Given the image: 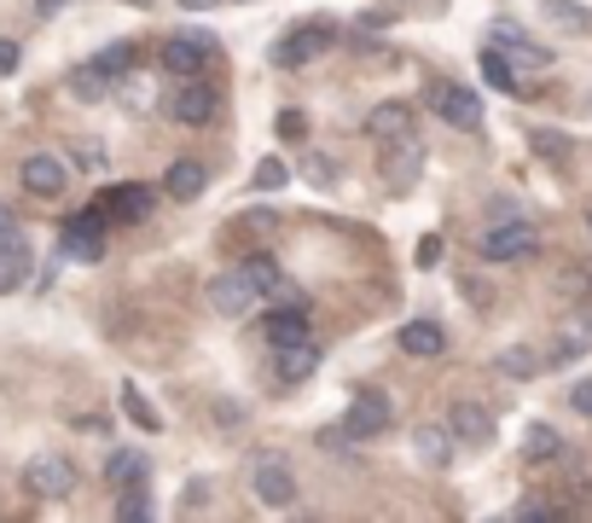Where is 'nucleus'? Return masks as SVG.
<instances>
[{
  "label": "nucleus",
  "mask_w": 592,
  "mask_h": 523,
  "mask_svg": "<svg viewBox=\"0 0 592 523\" xmlns=\"http://www.w3.org/2000/svg\"><path fill=\"white\" fill-rule=\"evenodd\" d=\"M337 42V24L332 18H302V24L291 35H279L273 42V65L279 70H302V65H314V58Z\"/></svg>",
  "instance_id": "nucleus-2"
},
{
  "label": "nucleus",
  "mask_w": 592,
  "mask_h": 523,
  "mask_svg": "<svg viewBox=\"0 0 592 523\" xmlns=\"http://www.w3.org/2000/svg\"><path fill=\"white\" fill-rule=\"evenodd\" d=\"M122 413H129L139 431H163V419H157V408L146 401V390H139V385H122Z\"/></svg>",
  "instance_id": "nucleus-29"
},
{
  "label": "nucleus",
  "mask_w": 592,
  "mask_h": 523,
  "mask_svg": "<svg viewBox=\"0 0 592 523\" xmlns=\"http://www.w3.org/2000/svg\"><path fill=\"white\" fill-rule=\"evenodd\" d=\"M18 58H24V53H18V42H7V35H0V76H12Z\"/></svg>",
  "instance_id": "nucleus-40"
},
{
  "label": "nucleus",
  "mask_w": 592,
  "mask_h": 523,
  "mask_svg": "<svg viewBox=\"0 0 592 523\" xmlns=\"http://www.w3.org/2000/svg\"><path fill=\"white\" fill-rule=\"evenodd\" d=\"M116 93H122V105H129V111H152L157 105V88L146 82V76H122V82H116Z\"/></svg>",
  "instance_id": "nucleus-31"
},
{
  "label": "nucleus",
  "mask_w": 592,
  "mask_h": 523,
  "mask_svg": "<svg viewBox=\"0 0 592 523\" xmlns=\"http://www.w3.org/2000/svg\"><path fill=\"white\" fill-rule=\"evenodd\" d=\"M18 180H24L30 198H58V192L70 187V169L58 164L53 152H35V157H24V164H18Z\"/></svg>",
  "instance_id": "nucleus-14"
},
{
  "label": "nucleus",
  "mask_w": 592,
  "mask_h": 523,
  "mask_svg": "<svg viewBox=\"0 0 592 523\" xmlns=\"http://www.w3.org/2000/svg\"><path fill=\"white\" fill-rule=\"evenodd\" d=\"M482 76H488V88H500V93H512V99L528 93V76H517V65L505 58V47H488L482 53Z\"/></svg>",
  "instance_id": "nucleus-22"
},
{
  "label": "nucleus",
  "mask_w": 592,
  "mask_h": 523,
  "mask_svg": "<svg viewBox=\"0 0 592 523\" xmlns=\"http://www.w3.org/2000/svg\"><path fill=\"white\" fill-rule=\"evenodd\" d=\"M552 459H563V436L552 425H528V436H523V466H552Z\"/></svg>",
  "instance_id": "nucleus-24"
},
{
  "label": "nucleus",
  "mask_w": 592,
  "mask_h": 523,
  "mask_svg": "<svg viewBox=\"0 0 592 523\" xmlns=\"http://www.w3.org/2000/svg\"><path fill=\"white\" fill-rule=\"evenodd\" d=\"M203 187H210V164H203V157H175L169 175H163V192L180 198V204H187V198H203Z\"/></svg>",
  "instance_id": "nucleus-17"
},
{
  "label": "nucleus",
  "mask_w": 592,
  "mask_h": 523,
  "mask_svg": "<svg viewBox=\"0 0 592 523\" xmlns=\"http://www.w3.org/2000/svg\"><path fill=\"white\" fill-rule=\"evenodd\" d=\"M395 425V401L383 396V390H355V401H349V419H343V431L349 436H383Z\"/></svg>",
  "instance_id": "nucleus-11"
},
{
  "label": "nucleus",
  "mask_w": 592,
  "mask_h": 523,
  "mask_svg": "<svg viewBox=\"0 0 592 523\" xmlns=\"http://www.w3.org/2000/svg\"><path fill=\"white\" fill-rule=\"evenodd\" d=\"M302 337H314L309 332V303H279L268 314V344L273 349H291V344H302Z\"/></svg>",
  "instance_id": "nucleus-18"
},
{
  "label": "nucleus",
  "mask_w": 592,
  "mask_h": 523,
  "mask_svg": "<svg viewBox=\"0 0 592 523\" xmlns=\"http://www.w3.org/2000/svg\"><path fill=\"white\" fill-rule=\"evenodd\" d=\"M134 58H139V53H134V42H111V47H99V53H93V65L105 70V76H111V88H116L122 76L134 70Z\"/></svg>",
  "instance_id": "nucleus-28"
},
{
  "label": "nucleus",
  "mask_w": 592,
  "mask_h": 523,
  "mask_svg": "<svg viewBox=\"0 0 592 523\" xmlns=\"http://www.w3.org/2000/svg\"><path fill=\"white\" fill-rule=\"evenodd\" d=\"M528 140H535V152H552V157H563V152H569V140H563V134H546V129H535Z\"/></svg>",
  "instance_id": "nucleus-36"
},
{
  "label": "nucleus",
  "mask_w": 592,
  "mask_h": 523,
  "mask_svg": "<svg viewBox=\"0 0 592 523\" xmlns=\"http://www.w3.org/2000/svg\"><path fill=\"white\" fill-rule=\"evenodd\" d=\"M279 129L291 134V140H302V111H284V116H279Z\"/></svg>",
  "instance_id": "nucleus-42"
},
{
  "label": "nucleus",
  "mask_w": 592,
  "mask_h": 523,
  "mask_svg": "<svg viewBox=\"0 0 592 523\" xmlns=\"http://www.w3.org/2000/svg\"><path fill=\"white\" fill-rule=\"evenodd\" d=\"M210 309L221 314V320H244L250 314L256 303H268V286H261V279L250 274V262H238V268H227V274H215L210 279Z\"/></svg>",
  "instance_id": "nucleus-1"
},
{
  "label": "nucleus",
  "mask_w": 592,
  "mask_h": 523,
  "mask_svg": "<svg viewBox=\"0 0 592 523\" xmlns=\"http://www.w3.org/2000/svg\"><path fill=\"white\" fill-rule=\"evenodd\" d=\"M215 35H203V30H187V35H169V42L157 47V65L169 70V76H203L215 65Z\"/></svg>",
  "instance_id": "nucleus-3"
},
{
  "label": "nucleus",
  "mask_w": 592,
  "mask_h": 523,
  "mask_svg": "<svg viewBox=\"0 0 592 523\" xmlns=\"http://www.w3.org/2000/svg\"><path fill=\"white\" fill-rule=\"evenodd\" d=\"M24 489L35 500H70L76 494V466L65 454H35L24 466Z\"/></svg>",
  "instance_id": "nucleus-9"
},
{
  "label": "nucleus",
  "mask_w": 592,
  "mask_h": 523,
  "mask_svg": "<svg viewBox=\"0 0 592 523\" xmlns=\"http://www.w3.org/2000/svg\"><path fill=\"white\" fill-rule=\"evenodd\" d=\"M284 180H291V169H284L279 157H261V169L250 175V187H256V192H279Z\"/></svg>",
  "instance_id": "nucleus-33"
},
{
  "label": "nucleus",
  "mask_w": 592,
  "mask_h": 523,
  "mask_svg": "<svg viewBox=\"0 0 592 523\" xmlns=\"http://www.w3.org/2000/svg\"><path fill=\"white\" fill-rule=\"evenodd\" d=\"M65 88H70L76 99H105V93H111V76L88 58V65H76V70L65 76Z\"/></svg>",
  "instance_id": "nucleus-27"
},
{
  "label": "nucleus",
  "mask_w": 592,
  "mask_h": 523,
  "mask_svg": "<svg viewBox=\"0 0 592 523\" xmlns=\"http://www.w3.org/2000/svg\"><path fill=\"white\" fill-rule=\"evenodd\" d=\"M569 408H576L581 419H592V378H581V385L569 390Z\"/></svg>",
  "instance_id": "nucleus-37"
},
{
  "label": "nucleus",
  "mask_w": 592,
  "mask_h": 523,
  "mask_svg": "<svg viewBox=\"0 0 592 523\" xmlns=\"http://www.w3.org/2000/svg\"><path fill=\"white\" fill-rule=\"evenodd\" d=\"M129 7H152V0H129Z\"/></svg>",
  "instance_id": "nucleus-45"
},
{
  "label": "nucleus",
  "mask_w": 592,
  "mask_h": 523,
  "mask_svg": "<svg viewBox=\"0 0 592 523\" xmlns=\"http://www.w3.org/2000/svg\"><path fill=\"white\" fill-rule=\"evenodd\" d=\"M366 134H372V146H390L401 134H418L413 129V105H401V99H383V105L366 116Z\"/></svg>",
  "instance_id": "nucleus-16"
},
{
  "label": "nucleus",
  "mask_w": 592,
  "mask_h": 523,
  "mask_svg": "<svg viewBox=\"0 0 592 523\" xmlns=\"http://www.w3.org/2000/svg\"><path fill=\"white\" fill-rule=\"evenodd\" d=\"M30 279V238L24 233H7L0 238V297L18 291Z\"/></svg>",
  "instance_id": "nucleus-19"
},
{
  "label": "nucleus",
  "mask_w": 592,
  "mask_h": 523,
  "mask_svg": "<svg viewBox=\"0 0 592 523\" xmlns=\"http://www.w3.org/2000/svg\"><path fill=\"white\" fill-rule=\"evenodd\" d=\"M7 233H18V221H12V210H7V204H0V238H7Z\"/></svg>",
  "instance_id": "nucleus-43"
},
{
  "label": "nucleus",
  "mask_w": 592,
  "mask_h": 523,
  "mask_svg": "<svg viewBox=\"0 0 592 523\" xmlns=\"http://www.w3.org/2000/svg\"><path fill=\"white\" fill-rule=\"evenodd\" d=\"M93 204L105 210V221H146V215H152V204H157V192H152V187H139V180H122V187L99 192Z\"/></svg>",
  "instance_id": "nucleus-13"
},
{
  "label": "nucleus",
  "mask_w": 592,
  "mask_h": 523,
  "mask_svg": "<svg viewBox=\"0 0 592 523\" xmlns=\"http://www.w3.org/2000/svg\"><path fill=\"white\" fill-rule=\"evenodd\" d=\"M273 355H279V378H284V385H302V378H314L320 360H325V349L314 344V337H302V344H291V349H273Z\"/></svg>",
  "instance_id": "nucleus-21"
},
{
  "label": "nucleus",
  "mask_w": 592,
  "mask_h": 523,
  "mask_svg": "<svg viewBox=\"0 0 592 523\" xmlns=\"http://www.w3.org/2000/svg\"><path fill=\"white\" fill-rule=\"evenodd\" d=\"M494 367H500L505 378H535V372L546 367V355H535L528 344H517V349H505V355L494 360Z\"/></svg>",
  "instance_id": "nucleus-30"
},
{
  "label": "nucleus",
  "mask_w": 592,
  "mask_h": 523,
  "mask_svg": "<svg viewBox=\"0 0 592 523\" xmlns=\"http://www.w3.org/2000/svg\"><path fill=\"white\" fill-rule=\"evenodd\" d=\"M431 105H436V116L442 123H454V129H482V99L471 93V88H459V82H436L431 88Z\"/></svg>",
  "instance_id": "nucleus-12"
},
{
  "label": "nucleus",
  "mask_w": 592,
  "mask_h": 523,
  "mask_svg": "<svg viewBox=\"0 0 592 523\" xmlns=\"http://www.w3.org/2000/svg\"><path fill=\"white\" fill-rule=\"evenodd\" d=\"M250 494H256L268 512L297 507V471L284 466L279 454H261V459H256V471H250Z\"/></svg>",
  "instance_id": "nucleus-8"
},
{
  "label": "nucleus",
  "mask_w": 592,
  "mask_h": 523,
  "mask_svg": "<svg viewBox=\"0 0 592 523\" xmlns=\"http://www.w3.org/2000/svg\"><path fill=\"white\" fill-rule=\"evenodd\" d=\"M325 164H332V157H314V164H309V180H314V187H332V180H337Z\"/></svg>",
  "instance_id": "nucleus-41"
},
{
  "label": "nucleus",
  "mask_w": 592,
  "mask_h": 523,
  "mask_svg": "<svg viewBox=\"0 0 592 523\" xmlns=\"http://www.w3.org/2000/svg\"><path fill=\"white\" fill-rule=\"evenodd\" d=\"M76 164H81V169H99V164H105V146H99V140H81V146H76Z\"/></svg>",
  "instance_id": "nucleus-35"
},
{
  "label": "nucleus",
  "mask_w": 592,
  "mask_h": 523,
  "mask_svg": "<svg viewBox=\"0 0 592 523\" xmlns=\"http://www.w3.org/2000/svg\"><path fill=\"white\" fill-rule=\"evenodd\" d=\"M273 227H279V210H250V215H238V221H233V233H250V238L273 233Z\"/></svg>",
  "instance_id": "nucleus-34"
},
{
  "label": "nucleus",
  "mask_w": 592,
  "mask_h": 523,
  "mask_svg": "<svg viewBox=\"0 0 592 523\" xmlns=\"http://www.w3.org/2000/svg\"><path fill=\"white\" fill-rule=\"evenodd\" d=\"M116 518H122V523H139V518H152V494L139 489V482H129V489L116 494Z\"/></svg>",
  "instance_id": "nucleus-32"
},
{
  "label": "nucleus",
  "mask_w": 592,
  "mask_h": 523,
  "mask_svg": "<svg viewBox=\"0 0 592 523\" xmlns=\"http://www.w3.org/2000/svg\"><path fill=\"white\" fill-rule=\"evenodd\" d=\"M187 12H210V7H221V0H180Z\"/></svg>",
  "instance_id": "nucleus-44"
},
{
  "label": "nucleus",
  "mask_w": 592,
  "mask_h": 523,
  "mask_svg": "<svg viewBox=\"0 0 592 523\" xmlns=\"http://www.w3.org/2000/svg\"><path fill=\"white\" fill-rule=\"evenodd\" d=\"M413 454H418L431 471H447V459H454V431H442V425H418V431H413Z\"/></svg>",
  "instance_id": "nucleus-23"
},
{
  "label": "nucleus",
  "mask_w": 592,
  "mask_h": 523,
  "mask_svg": "<svg viewBox=\"0 0 592 523\" xmlns=\"http://www.w3.org/2000/svg\"><path fill=\"white\" fill-rule=\"evenodd\" d=\"M587 227H592V210H587Z\"/></svg>",
  "instance_id": "nucleus-46"
},
{
  "label": "nucleus",
  "mask_w": 592,
  "mask_h": 523,
  "mask_svg": "<svg viewBox=\"0 0 592 523\" xmlns=\"http://www.w3.org/2000/svg\"><path fill=\"white\" fill-rule=\"evenodd\" d=\"M221 111V93L215 82H203V76H180V88L169 93V116L180 129H210Z\"/></svg>",
  "instance_id": "nucleus-5"
},
{
  "label": "nucleus",
  "mask_w": 592,
  "mask_h": 523,
  "mask_svg": "<svg viewBox=\"0 0 592 523\" xmlns=\"http://www.w3.org/2000/svg\"><path fill=\"white\" fill-rule=\"evenodd\" d=\"M395 344H401V355H418V360H436V355L447 349V332L436 326V320H406V326H401V337H395Z\"/></svg>",
  "instance_id": "nucleus-20"
},
{
  "label": "nucleus",
  "mask_w": 592,
  "mask_h": 523,
  "mask_svg": "<svg viewBox=\"0 0 592 523\" xmlns=\"http://www.w3.org/2000/svg\"><path fill=\"white\" fill-rule=\"evenodd\" d=\"M105 482L111 489H129V482H146V454H134V448H116L105 459Z\"/></svg>",
  "instance_id": "nucleus-26"
},
{
  "label": "nucleus",
  "mask_w": 592,
  "mask_h": 523,
  "mask_svg": "<svg viewBox=\"0 0 592 523\" xmlns=\"http://www.w3.org/2000/svg\"><path fill=\"white\" fill-rule=\"evenodd\" d=\"M592 355V303L587 309H569L558 326H552V349H546V367L563 372V367H576V360Z\"/></svg>",
  "instance_id": "nucleus-4"
},
{
  "label": "nucleus",
  "mask_w": 592,
  "mask_h": 523,
  "mask_svg": "<svg viewBox=\"0 0 592 523\" xmlns=\"http://www.w3.org/2000/svg\"><path fill=\"white\" fill-rule=\"evenodd\" d=\"M540 251V233L528 227L523 215H505V221H494V227L482 233V256L488 262H528Z\"/></svg>",
  "instance_id": "nucleus-6"
},
{
  "label": "nucleus",
  "mask_w": 592,
  "mask_h": 523,
  "mask_svg": "<svg viewBox=\"0 0 592 523\" xmlns=\"http://www.w3.org/2000/svg\"><path fill=\"white\" fill-rule=\"evenodd\" d=\"M378 157H383V187L406 192L418 180V169H424V140L418 134H401V140H390V146H378Z\"/></svg>",
  "instance_id": "nucleus-10"
},
{
  "label": "nucleus",
  "mask_w": 592,
  "mask_h": 523,
  "mask_svg": "<svg viewBox=\"0 0 592 523\" xmlns=\"http://www.w3.org/2000/svg\"><path fill=\"white\" fill-rule=\"evenodd\" d=\"M58 251H65L70 262H99L105 256V210H81V215H70L65 227H58Z\"/></svg>",
  "instance_id": "nucleus-7"
},
{
  "label": "nucleus",
  "mask_w": 592,
  "mask_h": 523,
  "mask_svg": "<svg viewBox=\"0 0 592 523\" xmlns=\"http://www.w3.org/2000/svg\"><path fill=\"white\" fill-rule=\"evenodd\" d=\"M546 24H558L569 35H592V7H581V0H540Z\"/></svg>",
  "instance_id": "nucleus-25"
},
{
  "label": "nucleus",
  "mask_w": 592,
  "mask_h": 523,
  "mask_svg": "<svg viewBox=\"0 0 592 523\" xmlns=\"http://www.w3.org/2000/svg\"><path fill=\"white\" fill-rule=\"evenodd\" d=\"M517 518H563V507H546V500H523Z\"/></svg>",
  "instance_id": "nucleus-39"
},
{
  "label": "nucleus",
  "mask_w": 592,
  "mask_h": 523,
  "mask_svg": "<svg viewBox=\"0 0 592 523\" xmlns=\"http://www.w3.org/2000/svg\"><path fill=\"white\" fill-rule=\"evenodd\" d=\"M436 262H442V238L424 233V238H418V268H436Z\"/></svg>",
  "instance_id": "nucleus-38"
},
{
  "label": "nucleus",
  "mask_w": 592,
  "mask_h": 523,
  "mask_svg": "<svg viewBox=\"0 0 592 523\" xmlns=\"http://www.w3.org/2000/svg\"><path fill=\"white\" fill-rule=\"evenodd\" d=\"M447 431H454L459 442H471V448H488V442H494V413H488L482 401H454Z\"/></svg>",
  "instance_id": "nucleus-15"
}]
</instances>
